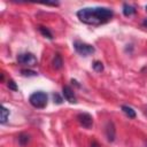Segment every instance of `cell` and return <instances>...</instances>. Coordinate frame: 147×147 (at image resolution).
I'll return each mask as SVG.
<instances>
[{
  "instance_id": "1",
  "label": "cell",
  "mask_w": 147,
  "mask_h": 147,
  "mask_svg": "<svg viewBox=\"0 0 147 147\" xmlns=\"http://www.w3.org/2000/svg\"><path fill=\"white\" fill-rule=\"evenodd\" d=\"M114 13L106 7H86L77 11V17L80 22L90 25H100L109 22Z\"/></svg>"
},
{
  "instance_id": "2",
  "label": "cell",
  "mask_w": 147,
  "mask_h": 147,
  "mask_svg": "<svg viewBox=\"0 0 147 147\" xmlns=\"http://www.w3.org/2000/svg\"><path fill=\"white\" fill-rule=\"evenodd\" d=\"M47 101H48V96L42 91H37V92L32 93L29 98V102L31 103V106H33L34 108H38V109L45 108L47 106Z\"/></svg>"
},
{
  "instance_id": "3",
  "label": "cell",
  "mask_w": 147,
  "mask_h": 147,
  "mask_svg": "<svg viewBox=\"0 0 147 147\" xmlns=\"http://www.w3.org/2000/svg\"><path fill=\"white\" fill-rule=\"evenodd\" d=\"M74 48L82 56H88V55H92L95 52L94 46H92L90 44H86V42H83L80 40H75L74 41Z\"/></svg>"
},
{
  "instance_id": "4",
  "label": "cell",
  "mask_w": 147,
  "mask_h": 147,
  "mask_svg": "<svg viewBox=\"0 0 147 147\" xmlns=\"http://www.w3.org/2000/svg\"><path fill=\"white\" fill-rule=\"evenodd\" d=\"M17 62L22 65H26V67H34L38 63L37 57L34 56V54L32 53H21L17 55Z\"/></svg>"
},
{
  "instance_id": "5",
  "label": "cell",
  "mask_w": 147,
  "mask_h": 147,
  "mask_svg": "<svg viewBox=\"0 0 147 147\" xmlns=\"http://www.w3.org/2000/svg\"><path fill=\"white\" fill-rule=\"evenodd\" d=\"M79 124L85 129H91L93 126V117L88 113H80L77 115Z\"/></svg>"
},
{
  "instance_id": "6",
  "label": "cell",
  "mask_w": 147,
  "mask_h": 147,
  "mask_svg": "<svg viewBox=\"0 0 147 147\" xmlns=\"http://www.w3.org/2000/svg\"><path fill=\"white\" fill-rule=\"evenodd\" d=\"M105 134L109 142H113L116 138V127L113 121H108L105 126Z\"/></svg>"
},
{
  "instance_id": "7",
  "label": "cell",
  "mask_w": 147,
  "mask_h": 147,
  "mask_svg": "<svg viewBox=\"0 0 147 147\" xmlns=\"http://www.w3.org/2000/svg\"><path fill=\"white\" fill-rule=\"evenodd\" d=\"M62 94H63L64 99H65L68 102H70V103H76V102H77L75 92H74V90H72L70 86H63V88H62Z\"/></svg>"
},
{
  "instance_id": "8",
  "label": "cell",
  "mask_w": 147,
  "mask_h": 147,
  "mask_svg": "<svg viewBox=\"0 0 147 147\" xmlns=\"http://www.w3.org/2000/svg\"><path fill=\"white\" fill-rule=\"evenodd\" d=\"M52 64H53V68L55 70H59V69H61L63 67V60H62V56L59 53H56L54 55L53 61H52Z\"/></svg>"
},
{
  "instance_id": "9",
  "label": "cell",
  "mask_w": 147,
  "mask_h": 147,
  "mask_svg": "<svg viewBox=\"0 0 147 147\" xmlns=\"http://www.w3.org/2000/svg\"><path fill=\"white\" fill-rule=\"evenodd\" d=\"M136 11H137L136 7H133V6L129 5V3H123V14H124V16L129 17L131 15H134Z\"/></svg>"
},
{
  "instance_id": "10",
  "label": "cell",
  "mask_w": 147,
  "mask_h": 147,
  "mask_svg": "<svg viewBox=\"0 0 147 147\" xmlns=\"http://www.w3.org/2000/svg\"><path fill=\"white\" fill-rule=\"evenodd\" d=\"M121 109H122V111H123L129 118H136L137 114H136V110H134L132 107H129V106L123 105V106L121 107Z\"/></svg>"
},
{
  "instance_id": "11",
  "label": "cell",
  "mask_w": 147,
  "mask_h": 147,
  "mask_svg": "<svg viewBox=\"0 0 147 147\" xmlns=\"http://www.w3.org/2000/svg\"><path fill=\"white\" fill-rule=\"evenodd\" d=\"M9 109H7L3 105L1 106V118H0V123L1 124H5L6 122H7V119H8V117H9Z\"/></svg>"
},
{
  "instance_id": "12",
  "label": "cell",
  "mask_w": 147,
  "mask_h": 147,
  "mask_svg": "<svg viewBox=\"0 0 147 147\" xmlns=\"http://www.w3.org/2000/svg\"><path fill=\"white\" fill-rule=\"evenodd\" d=\"M29 141H30V136H29V134H26V133H21V134L18 136V144H20L21 146L28 145Z\"/></svg>"
},
{
  "instance_id": "13",
  "label": "cell",
  "mask_w": 147,
  "mask_h": 147,
  "mask_svg": "<svg viewBox=\"0 0 147 147\" xmlns=\"http://www.w3.org/2000/svg\"><path fill=\"white\" fill-rule=\"evenodd\" d=\"M39 31H40V33H41L44 37H46V38H48V39H53V34H52V32L49 31V29H47V28H45V26H39Z\"/></svg>"
},
{
  "instance_id": "14",
  "label": "cell",
  "mask_w": 147,
  "mask_h": 147,
  "mask_svg": "<svg viewBox=\"0 0 147 147\" xmlns=\"http://www.w3.org/2000/svg\"><path fill=\"white\" fill-rule=\"evenodd\" d=\"M92 68H93L94 71L101 72V71H103V63L101 61H94L93 64H92Z\"/></svg>"
},
{
  "instance_id": "15",
  "label": "cell",
  "mask_w": 147,
  "mask_h": 147,
  "mask_svg": "<svg viewBox=\"0 0 147 147\" xmlns=\"http://www.w3.org/2000/svg\"><path fill=\"white\" fill-rule=\"evenodd\" d=\"M21 74L24 77H33V76H37V72L33 71V70H30V69H22L21 70Z\"/></svg>"
},
{
  "instance_id": "16",
  "label": "cell",
  "mask_w": 147,
  "mask_h": 147,
  "mask_svg": "<svg viewBox=\"0 0 147 147\" xmlns=\"http://www.w3.org/2000/svg\"><path fill=\"white\" fill-rule=\"evenodd\" d=\"M7 86H8V88H9V90H11V91H17V90H18V87H17L16 83H15L13 79H9V80L7 82Z\"/></svg>"
},
{
  "instance_id": "17",
  "label": "cell",
  "mask_w": 147,
  "mask_h": 147,
  "mask_svg": "<svg viewBox=\"0 0 147 147\" xmlns=\"http://www.w3.org/2000/svg\"><path fill=\"white\" fill-rule=\"evenodd\" d=\"M53 98H54V102H56V103H59V105L62 103V101H63L62 98H61L57 93H54V94H53Z\"/></svg>"
},
{
  "instance_id": "18",
  "label": "cell",
  "mask_w": 147,
  "mask_h": 147,
  "mask_svg": "<svg viewBox=\"0 0 147 147\" xmlns=\"http://www.w3.org/2000/svg\"><path fill=\"white\" fill-rule=\"evenodd\" d=\"M44 5H47V6H59V2H45Z\"/></svg>"
},
{
  "instance_id": "19",
  "label": "cell",
  "mask_w": 147,
  "mask_h": 147,
  "mask_svg": "<svg viewBox=\"0 0 147 147\" xmlns=\"http://www.w3.org/2000/svg\"><path fill=\"white\" fill-rule=\"evenodd\" d=\"M91 147H101V146H100V145H99L96 141H93V142L91 144Z\"/></svg>"
},
{
  "instance_id": "20",
  "label": "cell",
  "mask_w": 147,
  "mask_h": 147,
  "mask_svg": "<svg viewBox=\"0 0 147 147\" xmlns=\"http://www.w3.org/2000/svg\"><path fill=\"white\" fill-rule=\"evenodd\" d=\"M142 25H144L145 28H147V18H145V20L142 21Z\"/></svg>"
},
{
  "instance_id": "21",
  "label": "cell",
  "mask_w": 147,
  "mask_h": 147,
  "mask_svg": "<svg viewBox=\"0 0 147 147\" xmlns=\"http://www.w3.org/2000/svg\"><path fill=\"white\" fill-rule=\"evenodd\" d=\"M146 114H147V109H146Z\"/></svg>"
}]
</instances>
